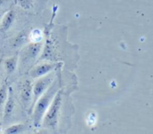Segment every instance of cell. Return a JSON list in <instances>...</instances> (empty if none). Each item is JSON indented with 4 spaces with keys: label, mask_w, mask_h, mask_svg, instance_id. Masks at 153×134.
I'll list each match as a JSON object with an SVG mask.
<instances>
[{
    "label": "cell",
    "mask_w": 153,
    "mask_h": 134,
    "mask_svg": "<svg viewBox=\"0 0 153 134\" xmlns=\"http://www.w3.org/2000/svg\"><path fill=\"white\" fill-rule=\"evenodd\" d=\"M58 81L55 78L54 81L48 89V90L39 97V98L33 105V113H32V122L35 128L41 127L43 117L49 107L51 102L53 101L56 92L58 91Z\"/></svg>",
    "instance_id": "6da1fadb"
},
{
    "label": "cell",
    "mask_w": 153,
    "mask_h": 134,
    "mask_svg": "<svg viewBox=\"0 0 153 134\" xmlns=\"http://www.w3.org/2000/svg\"><path fill=\"white\" fill-rule=\"evenodd\" d=\"M43 48L42 42H30L22 47L18 56V64L21 71L27 70L30 65L33 64L39 56Z\"/></svg>",
    "instance_id": "7a4b0ae2"
},
{
    "label": "cell",
    "mask_w": 153,
    "mask_h": 134,
    "mask_svg": "<svg viewBox=\"0 0 153 134\" xmlns=\"http://www.w3.org/2000/svg\"><path fill=\"white\" fill-rule=\"evenodd\" d=\"M61 106H62V92L61 90H58L43 117L41 126L48 130L56 129L60 117Z\"/></svg>",
    "instance_id": "3957f363"
},
{
    "label": "cell",
    "mask_w": 153,
    "mask_h": 134,
    "mask_svg": "<svg viewBox=\"0 0 153 134\" xmlns=\"http://www.w3.org/2000/svg\"><path fill=\"white\" fill-rule=\"evenodd\" d=\"M55 77V73L51 72L47 75L36 79L35 82L33 83V105L39 98V97L48 90V89L54 81Z\"/></svg>",
    "instance_id": "277c9868"
},
{
    "label": "cell",
    "mask_w": 153,
    "mask_h": 134,
    "mask_svg": "<svg viewBox=\"0 0 153 134\" xmlns=\"http://www.w3.org/2000/svg\"><path fill=\"white\" fill-rule=\"evenodd\" d=\"M19 96L22 104L28 107L33 101V83L30 79H25L19 84Z\"/></svg>",
    "instance_id": "5b68a950"
},
{
    "label": "cell",
    "mask_w": 153,
    "mask_h": 134,
    "mask_svg": "<svg viewBox=\"0 0 153 134\" xmlns=\"http://www.w3.org/2000/svg\"><path fill=\"white\" fill-rule=\"evenodd\" d=\"M56 67V64L55 63H41L32 66V68L29 72V74L31 79H38L53 72Z\"/></svg>",
    "instance_id": "8992f818"
},
{
    "label": "cell",
    "mask_w": 153,
    "mask_h": 134,
    "mask_svg": "<svg viewBox=\"0 0 153 134\" xmlns=\"http://www.w3.org/2000/svg\"><path fill=\"white\" fill-rule=\"evenodd\" d=\"M15 107V100L13 95V90L12 87H8V95L6 101L4 105V111H3V120L5 122L8 120L13 113Z\"/></svg>",
    "instance_id": "52a82bcc"
},
{
    "label": "cell",
    "mask_w": 153,
    "mask_h": 134,
    "mask_svg": "<svg viewBox=\"0 0 153 134\" xmlns=\"http://www.w3.org/2000/svg\"><path fill=\"white\" fill-rule=\"evenodd\" d=\"M15 12L13 10H9L6 12L1 18L0 21V30L1 31H7L13 24L15 21Z\"/></svg>",
    "instance_id": "ba28073f"
},
{
    "label": "cell",
    "mask_w": 153,
    "mask_h": 134,
    "mask_svg": "<svg viewBox=\"0 0 153 134\" xmlns=\"http://www.w3.org/2000/svg\"><path fill=\"white\" fill-rule=\"evenodd\" d=\"M18 66V56H13L6 58L4 62V67L7 74H12L15 72Z\"/></svg>",
    "instance_id": "9c48e42d"
},
{
    "label": "cell",
    "mask_w": 153,
    "mask_h": 134,
    "mask_svg": "<svg viewBox=\"0 0 153 134\" xmlns=\"http://www.w3.org/2000/svg\"><path fill=\"white\" fill-rule=\"evenodd\" d=\"M24 130V125L22 124H13L9 127H7L4 131V133L5 134H19L22 133Z\"/></svg>",
    "instance_id": "30bf717a"
},
{
    "label": "cell",
    "mask_w": 153,
    "mask_h": 134,
    "mask_svg": "<svg viewBox=\"0 0 153 134\" xmlns=\"http://www.w3.org/2000/svg\"><path fill=\"white\" fill-rule=\"evenodd\" d=\"M30 38L33 42H42L43 32L39 29H33L30 34Z\"/></svg>",
    "instance_id": "8fae6325"
},
{
    "label": "cell",
    "mask_w": 153,
    "mask_h": 134,
    "mask_svg": "<svg viewBox=\"0 0 153 134\" xmlns=\"http://www.w3.org/2000/svg\"><path fill=\"white\" fill-rule=\"evenodd\" d=\"M8 95V87L6 84H3L0 87V107L4 105Z\"/></svg>",
    "instance_id": "7c38bea8"
},
{
    "label": "cell",
    "mask_w": 153,
    "mask_h": 134,
    "mask_svg": "<svg viewBox=\"0 0 153 134\" xmlns=\"http://www.w3.org/2000/svg\"><path fill=\"white\" fill-rule=\"evenodd\" d=\"M18 4L22 9L28 10L32 7L34 4V0H18Z\"/></svg>",
    "instance_id": "4fadbf2b"
},
{
    "label": "cell",
    "mask_w": 153,
    "mask_h": 134,
    "mask_svg": "<svg viewBox=\"0 0 153 134\" xmlns=\"http://www.w3.org/2000/svg\"><path fill=\"white\" fill-rule=\"evenodd\" d=\"M26 41V35H24V33H20L14 39V42H13V46L14 47H17V46H20L21 44L22 45L23 43H25Z\"/></svg>",
    "instance_id": "5bb4252c"
},
{
    "label": "cell",
    "mask_w": 153,
    "mask_h": 134,
    "mask_svg": "<svg viewBox=\"0 0 153 134\" xmlns=\"http://www.w3.org/2000/svg\"><path fill=\"white\" fill-rule=\"evenodd\" d=\"M4 4V0H0V6Z\"/></svg>",
    "instance_id": "9a60e30c"
},
{
    "label": "cell",
    "mask_w": 153,
    "mask_h": 134,
    "mask_svg": "<svg viewBox=\"0 0 153 134\" xmlns=\"http://www.w3.org/2000/svg\"><path fill=\"white\" fill-rule=\"evenodd\" d=\"M1 18H2V16H1V13H0V21H1Z\"/></svg>",
    "instance_id": "2e32d148"
},
{
    "label": "cell",
    "mask_w": 153,
    "mask_h": 134,
    "mask_svg": "<svg viewBox=\"0 0 153 134\" xmlns=\"http://www.w3.org/2000/svg\"><path fill=\"white\" fill-rule=\"evenodd\" d=\"M0 132H1V127H0Z\"/></svg>",
    "instance_id": "e0dca14e"
}]
</instances>
